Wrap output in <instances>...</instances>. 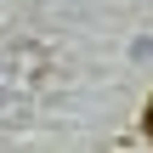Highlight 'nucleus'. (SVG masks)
I'll use <instances>...</instances> for the list:
<instances>
[{
  "mask_svg": "<svg viewBox=\"0 0 153 153\" xmlns=\"http://www.w3.org/2000/svg\"><path fill=\"white\" fill-rule=\"evenodd\" d=\"M142 131H148V142H153V97H148V108H142Z\"/></svg>",
  "mask_w": 153,
  "mask_h": 153,
  "instance_id": "nucleus-1",
  "label": "nucleus"
}]
</instances>
